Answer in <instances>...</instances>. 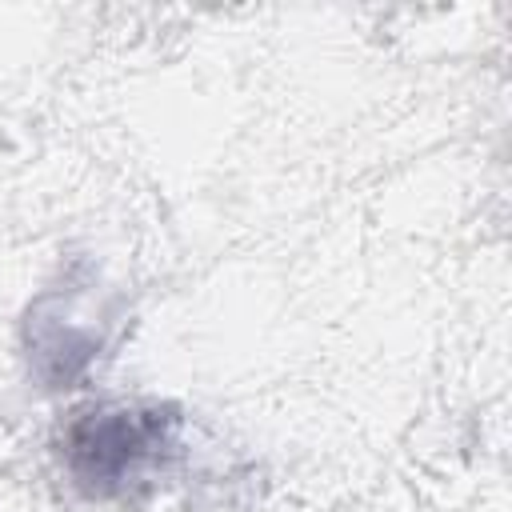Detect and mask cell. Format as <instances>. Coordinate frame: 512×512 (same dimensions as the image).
<instances>
[{
    "label": "cell",
    "mask_w": 512,
    "mask_h": 512,
    "mask_svg": "<svg viewBox=\"0 0 512 512\" xmlns=\"http://www.w3.org/2000/svg\"><path fill=\"white\" fill-rule=\"evenodd\" d=\"M176 408L116 404L88 408L64 432V464L72 484L92 500H112L156 468L176 440Z\"/></svg>",
    "instance_id": "obj_1"
}]
</instances>
